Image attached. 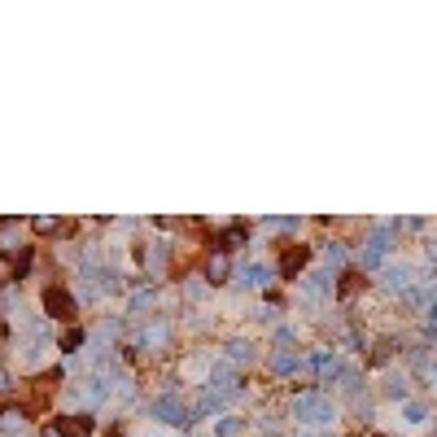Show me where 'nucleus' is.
I'll return each instance as SVG.
<instances>
[{"label":"nucleus","instance_id":"obj_6","mask_svg":"<svg viewBox=\"0 0 437 437\" xmlns=\"http://www.w3.org/2000/svg\"><path fill=\"white\" fill-rule=\"evenodd\" d=\"M153 416H162L167 424H188V416H184V407L175 403V398H158L153 403Z\"/></svg>","mask_w":437,"mask_h":437},{"label":"nucleus","instance_id":"obj_13","mask_svg":"<svg viewBox=\"0 0 437 437\" xmlns=\"http://www.w3.org/2000/svg\"><path fill=\"white\" fill-rule=\"evenodd\" d=\"M271 368H276V372H293V368H298V359H293V354H276Z\"/></svg>","mask_w":437,"mask_h":437},{"label":"nucleus","instance_id":"obj_19","mask_svg":"<svg viewBox=\"0 0 437 437\" xmlns=\"http://www.w3.org/2000/svg\"><path fill=\"white\" fill-rule=\"evenodd\" d=\"M9 276H14V263H9V258H0V285H5Z\"/></svg>","mask_w":437,"mask_h":437},{"label":"nucleus","instance_id":"obj_15","mask_svg":"<svg viewBox=\"0 0 437 437\" xmlns=\"http://www.w3.org/2000/svg\"><path fill=\"white\" fill-rule=\"evenodd\" d=\"M84 346V333H79V328H70V333L62 337V350H79Z\"/></svg>","mask_w":437,"mask_h":437},{"label":"nucleus","instance_id":"obj_18","mask_svg":"<svg viewBox=\"0 0 437 437\" xmlns=\"http://www.w3.org/2000/svg\"><path fill=\"white\" fill-rule=\"evenodd\" d=\"M228 241H232V245H241V241H245V223H232V232H228Z\"/></svg>","mask_w":437,"mask_h":437},{"label":"nucleus","instance_id":"obj_5","mask_svg":"<svg viewBox=\"0 0 437 437\" xmlns=\"http://www.w3.org/2000/svg\"><path fill=\"white\" fill-rule=\"evenodd\" d=\"M306 258H311V250H306V245H289V250H285V263H280V271H285V276L293 280V276H298V271L306 267Z\"/></svg>","mask_w":437,"mask_h":437},{"label":"nucleus","instance_id":"obj_23","mask_svg":"<svg viewBox=\"0 0 437 437\" xmlns=\"http://www.w3.org/2000/svg\"><path fill=\"white\" fill-rule=\"evenodd\" d=\"M368 437H381V433H368Z\"/></svg>","mask_w":437,"mask_h":437},{"label":"nucleus","instance_id":"obj_8","mask_svg":"<svg viewBox=\"0 0 437 437\" xmlns=\"http://www.w3.org/2000/svg\"><path fill=\"white\" fill-rule=\"evenodd\" d=\"M315 368H320V376H324V381H333V376H341V363L333 359V354H320V359H315Z\"/></svg>","mask_w":437,"mask_h":437},{"label":"nucleus","instance_id":"obj_24","mask_svg":"<svg viewBox=\"0 0 437 437\" xmlns=\"http://www.w3.org/2000/svg\"><path fill=\"white\" fill-rule=\"evenodd\" d=\"M110 437H118V433H110Z\"/></svg>","mask_w":437,"mask_h":437},{"label":"nucleus","instance_id":"obj_14","mask_svg":"<svg viewBox=\"0 0 437 437\" xmlns=\"http://www.w3.org/2000/svg\"><path fill=\"white\" fill-rule=\"evenodd\" d=\"M363 276H341V298H350V293H359Z\"/></svg>","mask_w":437,"mask_h":437},{"label":"nucleus","instance_id":"obj_21","mask_svg":"<svg viewBox=\"0 0 437 437\" xmlns=\"http://www.w3.org/2000/svg\"><path fill=\"white\" fill-rule=\"evenodd\" d=\"M44 437H62V429H49V433H44Z\"/></svg>","mask_w":437,"mask_h":437},{"label":"nucleus","instance_id":"obj_4","mask_svg":"<svg viewBox=\"0 0 437 437\" xmlns=\"http://www.w3.org/2000/svg\"><path fill=\"white\" fill-rule=\"evenodd\" d=\"M228 271H232V263H228L223 250H215L206 258V280H210V285H228Z\"/></svg>","mask_w":437,"mask_h":437},{"label":"nucleus","instance_id":"obj_20","mask_svg":"<svg viewBox=\"0 0 437 437\" xmlns=\"http://www.w3.org/2000/svg\"><path fill=\"white\" fill-rule=\"evenodd\" d=\"M5 389H9V372H0V394H5Z\"/></svg>","mask_w":437,"mask_h":437},{"label":"nucleus","instance_id":"obj_11","mask_svg":"<svg viewBox=\"0 0 437 437\" xmlns=\"http://www.w3.org/2000/svg\"><path fill=\"white\" fill-rule=\"evenodd\" d=\"M228 354H232V363H245V359H250V341H232Z\"/></svg>","mask_w":437,"mask_h":437},{"label":"nucleus","instance_id":"obj_10","mask_svg":"<svg viewBox=\"0 0 437 437\" xmlns=\"http://www.w3.org/2000/svg\"><path fill=\"white\" fill-rule=\"evenodd\" d=\"M22 420H27V416H22V411H14V407L0 411V429H22Z\"/></svg>","mask_w":437,"mask_h":437},{"label":"nucleus","instance_id":"obj_22","mask_svg":"<svg viewBox=\"0 0 437 437\" xmlns=\"http://www.w3.org/2000/svg\"><path fill=\"white\" fill-rule=\"evenodd\" d=\"M433 324H437V302H433Z\"/></svg>","mask_w":437,"mask_h":437},{"label":"nucleus","instance_id":"obj_16","mask_svg":"<svg viewBox=\"0 0 437 437\" xmlns=\"http://www.w3.org/2000/svg\"><path fill=\"white\" fill-rule=\"evenodd\" d=\"M407 420H411V424H424V420H429V411H424L420 403H411V407H407Z\"/></svg>","mask_w":437,"mask_h":437},{"label":"nucleus","instance_id":"obj_7","mask_svg":"<svg viewBox=\"0 0 437 437\" xmlns=\"http://www.w3.org/2000/svg\"><path fill=\"white\" fill-rule=\"evenodd\" d=\"M57 429H62V437H92V420H79V416H66L62 424H57Z\"/></svg>","mask_w":437,"mask_h":437},{"label":"nucleus","instance_id":"obj_12","mask_svg":"<svg viewBox=\"0 0 437 437\" xmlns=\"http://www.w3.org/2000/svg\"><path fill=\"white\" fill-rule=\"evenodd\" d=\"M35 232H44V236H49V232H66V223L62 219H35Z\"/></svg>","mask_w":437,"mask_h":437},{"label":"nucleus","instance_id":"obj_17","mask_svg":"<svg viewBox=\"0 0 437 437\" xmlns=\"http://www.w3.org/2000/svg\"><path fill=\"white\" fill-rule=\"evenodd\" d=\"M236 429H241V420H232V416H223V420H219V433H223V437H232Z\"/></svg>","mask_w":437,"mask_h":437},{"label":"nucleus","instance_id":"obj_1","mask_svg":"<svg viewBox=\"0 0 437 437\" xmlns=\"http://www.w3.org/2000/svg\"><path fill=\"white\" fill-rule=\"evenodd\" d=\"M293 416L306 420V424H328V420H333V403L320 398V394H302L298 403H293Z\"/></svg>","mask_w":437,"mask_h":437},{"label":"nucleus","instance_id":"obj_9","mask_svg":"<svg viewBox=\"0 0 437 437\" xmlns=\"http://www.w3.org/2000/svg\"><path fill=\"white\" fill-rule=\"evenodd\" d=\"M324 289H328V276H306V285H302V293H306V298H320Z\"/></svg>","mask_w":437,"mask_h":437},{"label":"nucleus","instance_id":"obj_3","mask_svg":"<svg viewBox=\"0 0 437 437\" xmlns=\"http://www.w3.org/2000/svg\"><path fill=\"white\" fill-rule=\"evenodd\" d=\"M394 250V241H389V232H381V236H372L368 245H363V267H381V258Z\"/></svg>","mask_w":437,"mask_h":437},{"label":"nucleus","instance_id":"obj_2","mask_svg":"<svg viewBox=\"0 0 437 437\" xmlns=\"http://www.w3.org/2000/svg\"><path fill=\"white\" fill-rule=\"evenodd\" d=\"M44 311H49L53 320H75V298H70L66 289H49L44 293Z\"/></svg>","mask_w":437,"mask_h":437}]
</instances>
